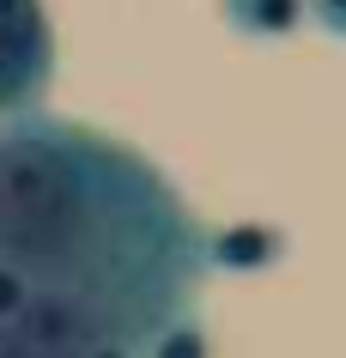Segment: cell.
<instances>
[{
    "mask_svg": "<svg viewBox=\"0 0 346 358\" xmlns=\"http://www.w3.org/2000/svg\"><path fill=\"white\" fill-rule=\"evenodd\" d=\"M55 79V31L43 0H0V115H24L43 110Z\"/></svg>",
    "mask_w": 346,
    "mask_h": 358,
    "instance_id": "cell-3",
    "label": "cell"
},
{
    "mask_svg": "<svg viewBox=\"0 0 346 358\" xmlns=\"http://www.w3.org/2000/svg\"><path fill=\"white\" fill-rule=\"evenodd\" d=\"M140 358H207V334H201L194 322L176 316V322H164V328L152 334V346H146Z\"/></svg>",
    "mask_w": 346,
    "mask_h": 358,
    "instance_id": "cell-6",
    "label": "cell"
},
{
    "mask_svg": "<svg viewBox=\"0 0 346 358\" xmlns=\"http://www.w3.org/2000/svg\"><path fill=\"white\" fill-rule=\"evenodd\" d=\"M225 19L243 37H286L304 19V0H225Z\"/></svg>",
    "mask_w": 346,
    "mask_h": 358,
    "instance_id": "cell-5",
    "label": "cell"
},
{
    "mask_svg": "<svg viewBox=\"0 0 346 358\" xmlns=\"http://www.w3.org/2000/svg\"><path fill=\"white\" fill-rule=\"evenodd\" d=\"M0 262L128 328L134 298L182 292L194 231L128 146L24 115L0 134Z\"/></svg>",
    "mask_w": 346,
    "mask_h": 358,
    "instance_id": "cell-1",
    "label": "cell"
},
{
    "mask_svg": "<svg viewBox=\"0 0 346 358\" xmlns=\"http://www.w3.org/2000/svg\"><path fill=\"white\" fill-rule=\"evenodd\" d=\"M24 298H31V280H24V273H13V267L0 262V322L13 316V310H19Z\"/></svg>",
    "mask_w": 346,
    "mask_h": 358,
    "instance_id": "cell-7",
    "label": "cell"
},
{
    "mask_svg": "<svg viewBox=\"0 0 346 358\" xmlns=\"http://www.w3.org/2000/svg\"><path fill=\"white\" fill-rule=\"evenodd\" d=\"M115 334H122V322L103 303L31 285V298L0 322V358H92Z\"/></svg>",
    "mask_w": 346,
    "mask_h": 358,
    "instance_id": "cell-2",
    "label": "cell"
},
{
    "mask_svg": "<svg viewBox=\"0 0 346 358\" xmlns=\"http://www.w3.org/2000/svg\"><path fill=\"white\" fill-rule=\"evenodd\" d=\"M280 249H286V237L273 225H225L201 243V262L225 267V273H255V267L280 262Z\"/></svg>",
    "mask_w": 346,
    "mask_h": 358,
    "instance_id": "cell-4",
    "label": "cell"
},
{
    "mask_svg": "<svg viewBox=\"0 0 346 358\" xmlns=\"http://www.w3.org/2000/svg\"><path fill=\"white\" fill-rule=\"evenodd\" d=\"M304 13L322 31H334V37H346V0H304Z\"/></svg>",
    "mask_w": 346,
    "mask_h": 358,
    "instance_id": "cell-8",
    "label": "cell"
},
{
    "mask_svg": "<svg viewBox=\"0 0 346 358\" xmlns=\"http://www.w3.org/2000/svg\"><path fill=\"white\" fill-rule=\"evenodd\" d=\"M92 358H140V352H134V346H128V340H103V346H97Z\"/></svg>",
    "mask_w": 346,
    "mask_h": 358,
    "instance_id": "cell-9",
    "label": "cell"
}]
</instances>
